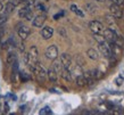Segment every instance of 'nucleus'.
<instances>
[{"instance_id":"f257e3e1","label":"nucleus","mask_w":124,"mask_h":115,"mask_svg":"<svg viewBox=\"0 0 124 115\" xmlns=\"http://www.w3.org/2000/svg\"><path fill=\"white\" fill-rule=\"evenodd\" d=\"M38 58H39V51L35 46H32L30 50H29V52L24 55V62H25V64L29 65L31 70L34 67L35 64L38 63Z\"/></svg>"},{"instance_id":"f03ea898","label":"nucleus","mask_w":124,"mask_h":115,"mask_svg":"<svg viewBox=\"0 0 124 115\" xmlns=\"http://www.w3.org/2000/svg\"><path fill=\"white\" fill-rule=\"evenodd\" d=\"M32 71H33V73L35 74V76H37V79H38V81L45 82V80L47 79V71L45 70V67L42 66L39 62L34 65V67L32 68Z\"/></svg>"},{"instance_id":"7ed1b4c3","label":"nucleus","mask_w":124,"mask_h":115,"mask_svg":"<svg viewBox=\"0 0 124 115\" xmlns=\"http://www.w3.org/2000/svg\"><path fill=\"white\" fill-rule=\"evenodd\" d=\"M98 48H99V51L101 52L105 57H107V58H112V57H113V55H112V50H110V48H109L108 42H107V41H104V42L98 43Z\"/></svg>"},{"instance_id":"20e7f679","label":"nucleus","mask_w":124,"mask_h":115,"mask_svg":"<svg viewBox=\"0 0 124 115\" xmlns=\"http://www.w3.org/2000/svg\"><path fill=\"white\" fill-rule=\"evenodd\" d=\"M46 57L51 60L56 59L57 57H58V48H57L56 45H51L47 48V50H46Z\"/></svg>"},{"instance_id":"39448f33","label":"nucleus","mask_w":124,"mask_h":115,"mask_svg":"<svg viewBox=\"0 0 124 115\" xmlns=\"http://www.w3.org/2000/svg\"><path fill=\"white\" fill-rule=\"evenodd\" d=\"M109 11H110V15H113L114 17H116L117 19L121 18L123 16V9L121 8V6H117L115 4H112L109 6Z\"/></svg>"},{"instance_id":"423d86ee","label":"nucleus","mask_w":124,"mask_h":115,"mask_svg":"<svg viewBox=\"0 0 124 115\" xmlns=\"http://www.w3.org/2000/svg\"><path fill=\"white\" fill-rule=\"evenodd\" d=\"M60 63L63 65V68H67V70H71L72 66V57L68 54L64 52L60 55Z\"/></svg>"},{"instance_id":"0eeeda50","label":"nucleus","mask_w":124,"mask_h":115,"mask_svg":"<svg viewBox=\"0 0 124 115\" xmlns=\"http://www.w3.org/2000/svg\"><path fill=\"white\" fill-rule=\"evenodd\" d=\"M89 29L93 33H101L102 31H104V25L99 21H91L89 23Z\"/></svg>"},{"instance_id":"6e6552de","label":"nucleus","mask_w":124,"mask_h":115,"mask_svg":"<svg viewBox=\"0 0 124 115\" xmlns=\"http://www.w3.org/2000/svg\"><path fill=\"white\" fill-rule=\"evenodd\" d=\"M104 38L106 39L107 42H113V41H117V33L112 29H106L104 31Z\"/></svg>"},{"instance_id":"1a4fd4ad","label":"nucleus","mask_w":124,"mask_h":115,"mask_svg":"<svg viewBox=\"0 0 124 115\" xmlns=\"http://www.w3.org/2000/svg\"><path fill=\"white\" fill-rule=\"evenodd\" d=\"M17 33H18V37L21 38L22 40H26L31 33L30 27H27L26 25H21V27H19L18 31H17Z\"/></svg>"},{"instance_id":"9d476101","label":"nucleus","mask_w":124,"mask_h":115,"mask_svg":"<svg viewBox=\"0 0 124 115\" xmlns=\"http://www.w3.org/2000/svg\"><path fill=\"white\" fill-rule=\"evenodd\" d=\"M41 35L45 40H49L54 35V29L51 26H45L41 31Z\"/></svg>"},{"instance_id":"9b49d317","label":"nucleus","mask_w":124,"mask_h":115,"mask_svg":"<svg viewBox=\"0 0 124 115\" xmlns=\"http://www.w3.org/2000/svg\"><path fill=\"white\" fill-rule=\"evenodd\" d=\"M45 22H46V15H38L33 18L32 24H33L34 27H42Z\"/></svg>"},{"instance_id":"f8f14e48","label":"nucleus","mask_w":124,"mask_h":115,"mask_svg":"<svg viewBox=\"0 0 124 115\" xmlns=\"http://www.w3.org/2000/svg\"><path fill=\"white\" fill-rule=\"evenodd\" d=\"M47 78L50 80V82H57L58 74L55 72V70H54L53 67H50V68L47 71Z\"/></svg>"},{"instance_id":"ddd939ff","label":"nucleus","mask_w":124,"mask_h":115,"mask_svg":"<svg viewBox=\"0 0 124 115\" xmlns=\"http://www.w3.org/2000/svg\"><path fill=\"white\" fill-rule=\"evenodd\" d=\"M32 6L31 5H29V4H25V6H23L21 9H19V11H18V16L21 17V18H24L25 17V15H26L29 11H31L32 9Z\"/></svg>"},{"instance_id":"4468645a","label":"nucleus","mask_w":124,"mask_h":115,"mask_svg":"<svg viewBox=\"0 0 124 115\" xmlns=\"http://www.w3.org/2000/svg\"><path fill=\"white\" fill-rule=\"evenodd\" d=\"M86 56L92 60H97L98 58H99V52H98L96 49L90 48V49H88V51H86Z\"/></svg>"},{"instance_id":"2eb2a0df","label":"nucleus","mask_w":124,"mask_h":115,"mask_svg":"<svg viewBox=\"0 0 124 115\" xmlns=\"http://www.w3.org/2000/svg\"><path fill=\"white\" fill-rule=\"evenodd\" d=\"M15 5L13 4V2H11V1H8L7 4H6V6H5L4 7V14H5V16H7V15H9V14H10V13H13V10H14V9H15Z\"/></svg>"},{"instance_id":"dca6fc26","label":"nucleus","mask_w":124,"mask_h":115,"mask_svg":"<svg viewBox=\"0 0 124 115\" xmlns=\"http://www.w3.org/2000/svg\"><path fill=\"white\" fill-rule=\"evenodd\" d=\"M51 67L55 70V72H56L57 74H60V72H62V70H63V65H62V63H60V59H57V58L56 59H54Z\"/></svg>"},{"instance_id":"f3484780","label":"nucleus","mask_w":124,"mask_h":115,"mask_svg":"<svg viewBox=\"0 0 124 115\" xmlns=\"http://www.w3.org/2000/svg\"><path fill=\"white\" fill-rule=\"evenodd\" d=\"M60 75H62V78L66 80V81H72V72L71 70H67V68H63L62 72H60Z\"/></svg>"},{"instance_id":"a211bd4d","label":"nucleus","mask_w":124,"mask_h":115,"mask_svg":"<svg viewBox=\"0 0 124 115\" xmlns=\"http://www.w3.org/2000/svg\"><path fill=\"white\" fill-rule=\"evenodd\" d=\"M84 8H85L86 13H89V14H94V13L97 11V9H98V7L96 6V4H92V2L86 4L85 6H84Z\"/></svg>"},{"instance_id":"6ab92c4d","label":"nucleus","mask_w":124,"mask_h":115,"mask_svg":"<svg viewBox=\"0 0 124 115\" xmlns=\"http://www.w3.org/2000/svg\"><path fill=\"white\" fill-rule=\"evenodd\" d=\"M83 75H84V78H85V81H86V84H92L96 80L93 79V76H92V74H91L90 71H88V72H83Z\"/></svg>"},{"instance_id":"aec40b11","label":"nucleus","mask_w":124,"mask_h":115,"mask_svg":"<svg viewBox=\"0 0 124 115\" xmlns=\"http://www.w3.org/2000/svg\"><path fill=\"white\" fill-rule=\"evenodd\" d=\"M75 82L76 84L79 87H84L86 84V81H85V78L83 74H80V75H76V79H75Z\"/></svg>"},{"instance_id":"412c9836","label":"nucleus","mask_w":124,"mask_h":115,"mask_svg":"<svg viewBox=\"0 0 124 115\" xmlns=\"http://www.w3.org/2000/svg\"><path fill=\"white\" fill-rule=\"evenodd\" d=\"M105 18H106V22L108 23L109 25L113 27L114 25H116V17H114L113 15H110V14H108V15H106L105 16Z\"/></svg>"},{"instance_id":"4be33fe9","label":"nucleus","mask_w":124,"mask_h":115,"mask_svg":"<svg viewBox=\"0 0 124 115\" xmlns=\"http://www.w3.org/2000/svg\"><path fill=\"white\" fill-rule=\"evenodd\" d=\"M16 60V55H15V52H13L10 51L9 54L7 55V64L8 65H11V64L14 63Z\"/></svg>"},{"instance_id":"5701e85b","label":"nucleus","mask_w":124,"mask_h":115,"mask_svg":"<svg viewBox=\"0 0 124 115\" xmlns=\"http://www.w3.org/2000/svg\"><path fill=\"white\" fill-rule=\"evenodd\" d=\"M71 10L73 11V13H75L76 15L80 16V17H83V16H84V14H83L82 11L78 8V6H76V5H72V6H71Z\"/></svg>"},{"instance_id":"b1692460","label":"nucleus","mask_w":124,"mask_h":115,"mask_svg":"<svg viewBox=\"0 0 124 115\" xmlns=\"http://www.w3.org/2000/svg\"><path fill=\"white\" fill-rule=\"evenodd\" d=\"M51 113H53V112H51V109H50V108L48 107V106H47V107H43L41 109V111H40V114L41 115H45V114H51Z\"/></svg>"},{"instance_id":"393cba45","label":"nucleus","mask_w":124,"mask_h":115,"mask_svg":"<svg viewBox=\"0 0 124 115\" xmlns=\"http://www.w3.org/2000/svg\"><path fill=\"white\" fill-rule=\"evenodd\" d=\"M24 18L26 19V21H32V19L34 18V17H33V11H32V10L29 11L26 15H25V17H24Z\"/></svg>"},{"instance_id":"a878e982","label":"nucleus","mask_w":124,"mask_h":115,"mask_svg":"<svg viewBox=\"0 0 124 115\" xmlns=\"http://www.w3.org/2000/svg\"><path fill=\"white\" fill-rule=\"evenodd\" d=\"M112 1V4H115L117 5V6H124V0H110Z\"/></svg>"},{"instance_id":"bb28decb","label":"nucleus","mask_w":124,"mask_h":115,"mask_svg":"<svg viewBox=\"0 0 124 115\" xmlns=\"http://www.w3.org/2000/svg\"><path fill=\"white\" fill-rule=\"evenodd\" d=\"M37 9L38 10H40V11H46V8H45V6L42 4H38L37 5Z\"/></svg>"},{"instance_id":"cd10ccee","label":"nucleus","mask_w":124,"mask_h":115,"mask_svg":"<svg viewBox=\"0 0 124 115\" xmlns=\"http://www.w3.org/2000/svg\"><path fill=\"white\" fill-rule=\"evenodd\" d=\"M19 75H21V79H22L23 81H26V80H29V76H27V75H25L24 73H22V72L19 73Z\"/></svg>"},{"instance_id":"c85d7f7f","label":"nucleus","mask_w":124,"mask_h":115,"mask_svg":"<svg viewBox=\"0 0 124 115\" xmlns=\"http://www.w3.org/2000/svg\"><path fill=\"white\" fill-rule=\"evenodd\" d=\"M122 82H123V78H122V76H118V78L116 79V84L117 85H121V84H122Z\"/></svg>"},{"instance_id":"c756f323","label":"nucleus","mask_w":124,"mask_h":115,"mask_svg":"<svg viewBox=\"0 0 124 115\" xmlns=\"http://www.w3.org/2000/svg\"><path fill=\"white\" fill-rule=\"evenodd\" d=\"M58 33H62L63 37H66V32L63 30V27H59V29H58Z\"/></svg>"},{"instance_id":"7c9ffc66","label":"nucleus","mask_w":124,"mask_h":115,"mask_svg":"<svg viewBox=\"0 0 124 115\" xmlns=\"http://www.w3.org/2000/svg\"><path fill=\"white\" fill-rule=\"evenodd\" d=\"M2 10H4V5H2V1L0 0V14L2 13Z\"/></svg>"},{"instance_id":"2f4dec72","label":"nucleus","mask_w":124,"mask_h":115,"mask_svg":"<svg viewBox=\"0 0 124 115\" xmlns=\"http://www.w3.org/2000/svg\"><path fill=\"white\" fill-rule=\"evenodd\" d=\"M63 14H64V13H60V14H56V15L54 16V18H55V19H58V17L63 16Z\"/></svg>"},{"instance_id":"473e14b6","label":"nucleus","mask_w":124,"mask_h":115,"mask_svg":"<svg viewBox=\"0 0 124 115\" xmlns=\"http://www.w3.org/2000/svg\"><path fill=\"white\" fill-rule=\"evenodd\" d=\"M97 1H99V2H106L107 0H97Z\"/></svg>"},{"instance_id":"72a5a7b5","label":"nucleus","mask_w":124,"mask_h":115,"mask_svg":"<svg viewBox=\"0 0 124 115\" xmlns=\"http://www.w3.org/2000/svg\"><path fill=\"white\" fill-rule=\"evenodd\" d=\"M0 42H1V37H0Z\"/></svg>"}]
</instances>
